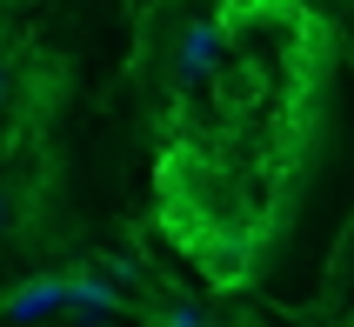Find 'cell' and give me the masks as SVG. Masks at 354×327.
Here are the masks:
<instances>
[{
	"label": "cell",
	"instance_id": "cell-5",
	"mask_svg": "<svg viewBox=\"0 0 354 327\" xmlns=\"http://www.w3.org/2000/svg\"><path fill=\"white\" fill-rule=\"evenodd\" d=\"M0 234H7V200H0Z\"/></svg>",
	"mask_w": 354,
	"mask_h": 327
},
{
	"label": "cell",
	"instance_id": "cell-2",
	"mask_svg": "<svg viewBox=\"0 0 354 327\" xmlns=\"http://www.w3.org/2000/svg\"><path fill=\"white\" fill-rule=\"evenodd\" d=\"M54 308H67V274H47V281H34V288H20V294H7V321H40V314H54Z\"/></svg>",
	"mask_w": 354,
	"mask_h": 327
},
{
	"label": "cell",
	"instance_id": "cell-6",
	"mask_svg": "<svg viewBox=\"0 0 354 327\" xmlns=\"http://www.w3.org/2000/svg\"><path fill=\"white\" fill-rule=\"evenodd\" d=\"M0 100H7V67H0Z\"/></svg>",
	"mask_w": 354,
	"mask_h": 327
},
{
	"label": "cell",
	"instance_id": "cell-1",
	"mask_svg": "<svg viewBox=\"0 0 354 327\" xmlns=\"http://www.w3.org/2000/svg\"><path fill=\"white\" fill-rule=\"evenodd\" d=\"M214 47H221V20H201V27H187V34H180V87H194V80H207L214 74Z\"/></svg>",
	"mask_w": 354,
	"mask_h": 327
},
{
	"label": "cell",
	"instance_id": "cell-4",
	"mask_svg": "<svg viewBox=\"0 0 354 327\" xmlns=\"http://www.w3.org/2000/svg\"><path fill=\"white\" fill-rule=\"evenodd\" d=\"M154 327H207V321H201V314H180V308H174V314H154Z\"/></svg>",
	"mask_w": 354,
	"mask_h": 327
},
{
	"label": "cell",
	"instance_id": "cell-3",
	"mask_svg": "<svg viewBox=\"0 0 354 327\" xmlns=\"http://www.w3.org/2000/svg\"><path fill=\"white\" fill-rule=\"evenodd\" d=\"M67 308L74 314H114L120 294L107 288V281H94V274H67Z\"/></svg>",
	"mask_w": 354,
	"mask_h": 327
}]
</instances>
